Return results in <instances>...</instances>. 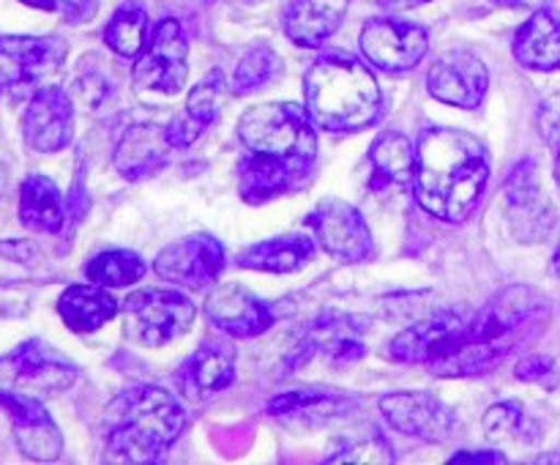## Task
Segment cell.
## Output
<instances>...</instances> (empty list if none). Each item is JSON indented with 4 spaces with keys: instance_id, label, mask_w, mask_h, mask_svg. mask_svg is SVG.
<instances>
[{
    "instance_id": "obj_8",
    "label": "cell",
    "mask_w": 560,
    "mask_h": 465,
    "mask_svg": "<svg viewBox=\"0 0 560 465\" xmlns=\"http://www.w3.org/2000/svg\"><path fill=\"white\" fill-rule=\"evenodd\" d=\"M476 312L470 306H448L427 321L405 328L388 348V356L402 364H427V370L443 377L446 367L457 356L465 332Z\"/></svg>"
},
{
    "instance_id": "obj_37",
    "label": "cell",
    "mask_w": 560,
    "mask_h": 465,
    "mask_svg": "<svg viewBox=\"0 0 560 465\" xmlns=\"http://www.w3.org/2000/svg\"><path fill=\"white\" fill-rule=\"evenodd\" d=\"M448 463H506L501 452H459Z\"/></svg>"
},
{
    "instance_id": "obj_28",
    "label": "cell",
    "mask_w": 560,
    "mask_h": 465,
    "mask_svg": "<svg viewBox=\"0 0 560 465\" xmlns=\"http://www.w3.org/2000/svg\"><path fill=\"white\" fill-rule=\"evenodd\" d=\"M312 257H315V241L304 233H293L249 246L238 257V266L252 268V271L293 274L299 268H304Z\"/></svg>"
},
{
    "instance_id": "obj_29",
    "label": "cell",
    "mask_w": 560,
    "mask_h": 465,
    "mask_svg": "<svg viewBox=\"0 0 560 465\" xmlns=\"http://www.w3.org/2000/svg\"><path fill=\"white\" fill-rule=\"evenodd\" d=\"M20 219L36 233H58L66 222L60 189L47 175H27L20 189Z\"/></svg>"
},
{
    "instance_id": "obj_3",
    "label": "cell",
    "mask_w": 560,
    "mask_h": 465,
    "mask_svg": "<svg viewBox=\"0 0 560 465\" xmlns=\"http://www.w3.org/2000/svg\"><path fill=\"white\" fill-rule=\"evenodd\" d=\"M547 301L539 290L514 284L501 290L481 312H476L463 345L443 377H468L492 370L512 350L528 342L547 326Z\"/></svg>"
},
{
    "instance_id": "obj_13",
    "label": "cell",
    "mask_w": 560,
    "mask_h": 465,
    "mask_svg": "<svg viewBox=\"0 0 560 465\" xmlns=\"http://www.w3.org/2000/svg\"><path fill=\"white\" fill-rule=\"evenodd\" d=\"M381 414L394 430L430 443H446L457 432L452 405L427 392H394L381 397Z\"/></svg>"
},
{
    "instance_id": "obj_5",
    "label": "cell",
    "mask_w": 560,
    "mask_h": 465,
    "mask_svg": "<svg viewBox=\"0 0 560 465\" xmlns=\"http://www.w3.org/2000/svg\"><path fill=\"white\" fill-rule=\"evenodd\" d=\"M306 109L326 131H359L381 115V85L353 55L326 53L304 77Z\"/></svg>"
},
{
    "instance_id": "obj_30",
    "label": "cell",
    "mask_w": 560,
    "mask_h": 465,
    "mask_svg": "<svg viewBox=\"0 0 560 465\" xmlns=\"http://www.w3.org/2000/svg\"><path fill=\"white\" fill-rule=\"evenodd\" d=\"M104 42L120 58H137L148 42V14L137 0L120 5L104 27Z\"/></svg>"
},
{
    "instance_id": "obj_15",
    "label": "cell",
    "mask_w": 560,
    "mask_h": 465,
    "mask_svg": "<svg viewBox=\"0 0 560 465\" xmlns=\"http://www.w3.org/2000/svg\"><path fill=\"white\" fill-rule=\"evenodd\" d=\"M22 137L36 153H58L74 137V107L63 88L44 85L27 102L22 115Z\"/></svg>"
},
{
    "instance_id": "obj_38",
    "label": "cell",
    "mask_w": 560,
    "mask_h": 465,
    "mask_svg": "<svg viewBox=\"0 0 560 465\" xmlns=\"http://www.w3.org/2000/svg\"><path fill=\"white\" fill-rule=\"evenodd\" d=\"M5 178H9V175H5V167L0 164V195H3V189H5Z\"/></svg>"
},
{
    "instance_id": "obj_35",
    "label": "cell",
    "mask_w": 560,
    "mask_h": 465,
    "mask_svg": "<svg viewBox=\"0 0 560 465\" xmlns=\"http://www.w3.org/2000/svg\"><path fill=\"white\" fill-rule=\"evenodd\" d=\"M328 463H392V452L383 446L377 438H366V441H353L342 449L339 454H331Z\"/></svg>"
},
{
    "instance_id": "obj_4",
    "label": "cell",
    "mask_w": 560,
    "mask_h": 465,
    "mask_svg": "<svg viewBox=\"0 0 560 465\" xmlns=\"http://www.w3.org/2000/svg\"><path fill=\"white\" fill-rule=\"evenodd\" d=\"M178 397L162 386H131L107 410L104 460L109 463H156L184 430Z\"/></svg>"
},
{
    "instance_id": "obj_6",
    "label": "cell",
    "mask_w": 560,
    "mask_h": 465,
    "mask_svg": "<svg viewBox=\"0 0 560 465\" xmlns=\"http://www.w3.org/2000/svg\"><path fill=\"white\" fill-rule=\"evenodd\" d=\"M124 334L142 348H162L184 337L195 326V304L189 295L167 288H142L129 293L120 306Z\"/></svg>"
},
{
    "instance_id": "obj_32",
    "label": "cell",
    "mask_w": 560,
    "mask_h": 465,
    "mask_svg": "<svg viewBox=\"0 0 560 465\" xmlns=\"http://www.w3.org/2000/svg\"><path fill=\"white\" fill-rule=\"evenodd\" d=\"M279 74H282V60H279V55L271 47H266V44H260V47L246 49L244 58L238 60L233 88L235 93H255L260 88L271 85Z\"/></svg>"
},
{
    "instance_id": "obj_12",
    "label": "cell",
    "mask_w": 560,
    "mask_h": 465,
    "mask_svg": "<svg viewBox=\"0 0 560 465\" xmlns=\"http://www.w3.org/2000/svg\"><path fill=\"white\" fill-rule=\"evenodd\" d=\"M224 268V246L213 235L195 233L164 246L153 260V271L180 288L200 290L217 282Z\"/></svg>"
},
{
    "instance_id": "obj_36",
    "label": "cell",
    "mask_w": 560,
    "mask_h": 465,
    "mask_svg": "<svg viewBox=\"0 0 560 465\" xmlns=\"http://www.w3.org/2000/svg\"><path fill=\"white\" fill-rule=\"evenodd\" d=\"M514 375L525 383H552L556 377V364L547 356H528L517 364Z\"/></svg>"
},
{
    "instance_id": "obj_22",
    "label": "cell",
    "mask_w": 560,
    "mask_h": 465,
    "mask_svg": "<svg viewBox=\"0 0 560 465\" xmlns=\"http://www.w3.org/2000/svg\"><path fill=\"white\" fill-rule=\"evenodd\" d=\"M361 328L359 323H353L350 317H339V321H326L323 317L320 323L310 328L304 334V339L299 342L293 353V367L310 361L315 353H326L328 359L334 361H355L364 353V345H361Z\"/></svg>"
},
{
    "instance_id": "obj_1",
    "label": "cell",
    "mask_w": 560,
    "mask_h": 465,
    "mask_svg": "<svg viewBox=\"0 0 560 465\" xmlns=\"http://www.w3.org/2000/svg\"><path fill=\"white\" fill-rule=\"evenodd\" d=\"M246 146L238 167L241 195L246 202H266L293 191L312 173L317 137L310 109L295 102H268L249 107L238 120Z\"/></svg>"
},
{
    "instance_id": "obj_21",
    "label": "cell",
    "mask_w": 560,
    "mask_h": 465,
    "mask_svg": "<svg viewBox=\"0 0 560 465\" xmlns=\"http://www.w3.org/2000/svg\"><path fill=\"white\" fill-rule=\"evenodd\" d=\"M350 0H290L284 33L299 47H320L337 33Z\"/></svg>"
},
{
    "instance_id": "obj_27",
    "label": "cell",
    "mask_w": 560,
    "mask_h": 465,
    "mask_svg": "<svg viewBox=\"0 0 560 465\" xmlns=\"http://www.w3.org/2000/svg\"><path fill=\"white\" fill-rule=\"evenodd\" d=\"M118 301L102 284H71L60 293L58 312L71 332H96L118 315Z\"/></svg>"
},
{
    "instance_id": "obj_41",
    "label": "cell",
    "mask_w": 560,
    "mask_h": 465,
    "mask_svg": "<svg viewBox=\"0 0 560 465\" xmlns=\"http://www.w3.org/2000/svg\"><path fill=\"white\" fill-rule=\"evenodd\" d=\"M402 5H416V3H427V0H399Z\"/></svg>"
},
{
    "instance_id": "obj_25",
    "label": "cell",
    "mask_w": 560,
    "mask_h": 465,
    "mask_svg": "<svg viewBox=\"0 0 560 465\" xmlns=\"http://www.w3.org/2000/svg\"><path fill=\"white\" fill-rule=\"evenodd\" d=\"M353 399L345 394L328 392V388H295L284 392L268 403V414L282 421H304V425H320V421L337 419L350 410Z\"/></svg>"
},
{
    "instance_id": "obj_31",
    "label": "cell",
    "mask_w": 560,
    "mask_h": 465,
    "mask_svg": "<svg viewBox=\"0 0 560 465\" xmlns=\"http://www.w3.org/2000/svg\"><path fill=\"white\" fill-rule=\"evenodd\" d=\"M148 266L140 255L126 249H113L102 252L93 260H88L85 277L93 284H102V288H126V284H135L145 277Z\"/></svg>"
},
{
    "instance_id": "obj_14",
    "label": "cell",
    "mask_w": 560,
    "mask_h": 465,
    "mask_svg": "<svg viewBox=\"0 0 560 465\" xmlns=\"http://www.w3.org/2000/svg\"><path fill=\"white\" fill-rule=\"evenodd\" d=\"M430 38H427L424 27L413 25L405 20H383L366 22L361 31V49L383 71H408L421 63L427 55Z\"/></svg>"
},
{
    "instance_id": "obj_23",
    "label": "cell",
    "mask_w": 560,
    "mask_h": 465,
    "mask_svg": "<svg viewBox=\"0 0 560 465\" xmlns=\"http://www.w3.org/2000/svg\"><path fill=\"white\" fill-rule=\"evenodd\" d=\"M370 186L375 191L408 189L416 178V148L399 131H386L370 151Z\"/></svg>"
},
{
    "instance_id": "obj_19",
    "label": "cell",
    "mask_w": 560,
    "mask_h": 465,
    "mask_svg": "<svg viewBox=\"0 0 560 465\" xmlns=\"http://www.w3.org/2000/svg\"><path fill=\"white\" fill-rule=\"evenodd\" d=\"M170 153H173V142H170L167 126L135 124L124 131L115 148V167L124 178L140 181L162 170Z\"/></svg>"
},
{
    "instance_id": "obj_16",
    "label": "cell",
    "mask_w": 560,
    "mask_h": 465,
    "mask_svg": "<svg viewBox=\"0 0 560 465\" xmlns=\"http://www.w3.org/2000/svg\"><path fill=\"white\" fill-rule=\"evenodd\" d=\"M206 315L219 332L235 339L260 337L277 323V310L241 284H222L213 290L206 301Z\"/></svg>"
},
{
    "instance_id": "obj_2",
    "label": "cell",
    "mask_w": 560,
    "mask_h": 465,
    "mask_svg": "<svg viewBox=\"0 0 560 465\" xmlns=\"http://www.w3.org/2000/svg\"><path fill=\"white\" fill-rule=\"evenodd\" d=\"M490 156L474 135L430 129L416 146V200L443 222H463L485 195Z\"/></svg>"
},
{
    "instance_id": "obj_33",
    "label": "cell",
    "mask_w": 560,
    "mask_h": 465,
    "mask_svg": "<svg viewBox=\"0 0 560 465\" xmlns=\"http://www.w3.org/2000/svg\"><path fill=\"white\" fill-rule=\"evenodd\" d=\"M520 425H523V405L514 399L490 405V410L485 414V432L490 441H509L517 435Z\"/></svg>"
},
{
    "instance_id": "obj_20",
    "label": "cell",
    "mask_w": 560,
    "mask_h": 465,
    "mask_svg": "<svg viewBox=\"0 0 560 465\" xmlns=\"http://www.w3.org/2000/svg\"><path fill=\"white\" fill-rule=\"evenodd\" d=\"M222 96H224V80L222 71H211L206 80H200L195 85V91L186 98L184 109L173 118V124L167 126V135L173 148H189L200 140L208 131V126L217 120L219 109H222Z\"/></svg>"
},
{
    "instance_id": "obj_40",
    "label": "cell",
    "mask_w": 560,
    "mask_h": 465,
    "mask_svg": "<svg viewBox=\"0 0 560 465\" xmlns=\"http://www.w3.org/2000/svg\"><path fill=\"white\" fill-rule=\"evenodd\" d=\"M556 181H558V186H560V148H558V156H556Z\"/></svg>"
},
{
    "instance_id": "obj_24",
    "label": "cell",
    "mask_w": 560,
    "mask_h": 465,
    "mask_svg": "<svg viewBox=\"0 0 560 465\" xmlns=\"http://www.w3.org/2000/svg\"><path fill=\"white\" fill-rule=\"evenodd\" d=\"M514 58L536 71L560 69V14L536 11L514 36Z\"/></svg>"
},
{
    "instance_id": "obj_42",
    "label": "cell",
    "mask_w": 560,
    "mask_h": 465,
    "mask_svg": "<svg viewBox=\"0 0 560 465\" xmlns=\"http://www.w3.org/2000/svg\"><path fill=\"white\" fill-rule=\"evenodd\" d=\"M509 3H512V0H509Z\"/></svg>"
},
{
    "instance_id": "obj_11",
    "label": "cell",
    "mask_w": 560,
    "mask_h": 465,
    "mask_svg": "<svg viewBox=\"0 0 560 465\" xmlns=\"http://www.w3.org/2000/svg\"><path fill=\"white\" fill-rule=\"evenodd\" d=\"M503 202H506V219L512 224V233L525 244L547 239L552 228V202L547 200L545 189L539 184V170L534 159H523L517 167L509 173L503 186Z\"/></svg>"
},
{
    "instance_id": "obj_26",
    "label": "cell",
    "mask_w": 560,
    "mask_h": 465,
    "mask_svg": "<svg viewBox=\"0 0 560 465\" xmlns=\"http://www.w3.org/2000/svg\"><path fill=\"white\" fill-rule=\"evenodd\" d=\"M180 386L189 397H206V394L222 392L235 381L233 350L217 342H202L178 375Z\"/></svg>"
},
{
    "instance_id": "obj_18",
    "label": "cell",
    "mask_w": 560,
    "mask_h": 465,
    "mask_svg": "<svg viewBox=\"0 0 560 465\" xmlns=\"http://www.w3.org/2000/svg\"><path fill=\"white\" fill-rule=\"evenodd\" d=\"M0 408L11 416L14 441L25 457L38 460V463H49V460L60 457V452H63V438H60L52 416L44 410L42 399L22 397V394H5V397H0Z\"/></svg>"
},
{
    "instance_id": "obj_9",
    "label": "cell",
    "mask_w": 560,
    "mask_h": 465,
    "mask_svg": "<svg viewBox=\"0 0 560 465\" xmlns=\"http://www.w3.org/2000/svg\"><path fill=\"white\" fill-rule=\"evenodd\" d=\"M69 47L55 36H0V93H22L63 69Z\"/></svg>"
},
{
    "instance_id": "obj_7",
    "label": "cell",
    "mask_w": 560,
    "mask_h": 465,
    "mask_svg": "<svg viewBox=\"0 0 560 465\" xmlns=\"http://www.w3.org/2000/svg\"><path fill=\"white\" fill-rule=\"evenodd\" d=\"M186 44L184 27L178 20L167 16L153 27L142 53L135 58L131 69V85L142 98H173L178 96L180 88L189 77V63H186Z\"/></svg>"
},
{
    "instance_id": "obj_34",
    "label": "cell",
    "mask_w": 560,
    "mask_h": 465,
    "mask_svg": "<svg viewBox=\"0 0 560 465\" xmlns=\"http://www.w3.org/2000/svg\"><path fill=\"white\" fill-rule=\"evenodd\" d=\"M20 3L31 5V9L49 11V14H58L60 20L71 22V25L91 22L98 11V0H20Z\"/></svg>"
},
{
    "instance_id": "obj_17",
    "label": "cell",
    "mask_w": 560,
    "mask_h": 465,
    "mask_svg": "<svg viewBox=\"0 0 560 465\" xmlns=\"http://www.w3.org/2000/svg\"><path fill=\"white\" fill-rule=\"evenodd\" d=\"M487 85H490V74L485 63L470 53L441 55L427 74V88L432 96L459 109L479 107Z\"/></svg>"
},
{
    "instance_id": "obj_10",
    "label": "cell",
    "mask_w": 560,
    "mask_h": 465,
    "mask_svg": "<svg viewBox=\"0 0 560 465\" xmlns=\"http://www.w3.org/2000/svg\"><path fill=\"white\" fill-rule=\"evenodd\" d=\"M306 228L312 230L317 244L337 260L361 263L370 260L372 252H375L370 224L353 206L337 200V197H326V200L317 202L306 217Z\"/></svg>"
},
{
    "instance_id": "obj_39",
    "label": "cell",
    "mask_w": 560,
    "mask_h": 465,
    "mask_svg": "<svg viewBox=\"0 0 560 465\" xmlns=\"http://www.w3.org/2000/svg\"><path fill=\"white\" fill-rule=\"evenodd\" d=\"M556 271H558V277H560V239H558V246H556Z\"/></svg>"
}]
</instances>
